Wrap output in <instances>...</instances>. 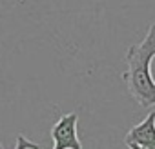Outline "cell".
I'll return each mask as SVG.
<instances>
[{
  "label": "cell",
  "mask_w": 155,
  "mask_h": 149,
  "mask_svg": "<svg viewBox=\"0 0 155 149\" xmlns=\"http://www.w3.org/2000/svg\"><path fill=\"white\" fill-rule=\"evenodd\" d=\"M155 56V24L148 27V33L140 44L130 46L126 51L128 71L122 73V80L128 86L131 98L142 106H155V80L151 77V60Z\"/></svg>",
  "instance_id": "1"
},
{
  "label": "cell",
  "mask_w": 155,
  "mask_h": 149,
  "mask_svg": "<svg viewBox=\"0 0 155 149\" xmlns=\"http://www.w3.org/2000/svg\"><path fill=\"white\" fill-rule=\"evenodd\" d=\"M77 122H79L77 113H68L57 120V124L51 129V138L55 142L53 149H82V144L77 136ZM29 149H42V147L31 142Z\"/></svg>",
  "instance_id": "2"
},
{
  "label": "cell",
  "mask_w": 155,
  "mask_h": 149,
  "mask_svg": "<svg viewBox=\"0 0 155 149\" xmlns=\"http://www.w3.org/2000/svg\"><path fill=\"white\" fill-rule=\"evenodd\" d=\"M124 142L126 145L135 144L144 149H155V111H151L140 124L133 125L128 131Z\"/></svg>",
  "instance_id": "3"
},
{
  "label": "cell",
  "mask_w": 155,
  "mask_h": 149,
  "mask_svg": "<svg viewBox=\"0 0 155 149\" xmlns=\"http://www.w3.org/2000/svg\"><path fill=\"white\" fill-rule=\"evenodd\" d=\"M29 145H31V140H28L24 135H18V136H17V145H15V149H29ZM0 149H4L2 144H0Z\"/></svg>",
  "instance_id": "4"
},
{
  "label": "cell",
  "mask_w": 155,
  "mask_h": 149,
  "mask_svg": "<svg viewBox=\"0 0 155 149\" xmlns=\"http://www.w3.org/2000/svg\"><path fill=\"white\" fill-rule=\"evenodd\" d=\"M128 147H130V149H144V147H139V145H135V144H130Z\"/></svg>",
  "instance_id": "5"
}]
</instances>
